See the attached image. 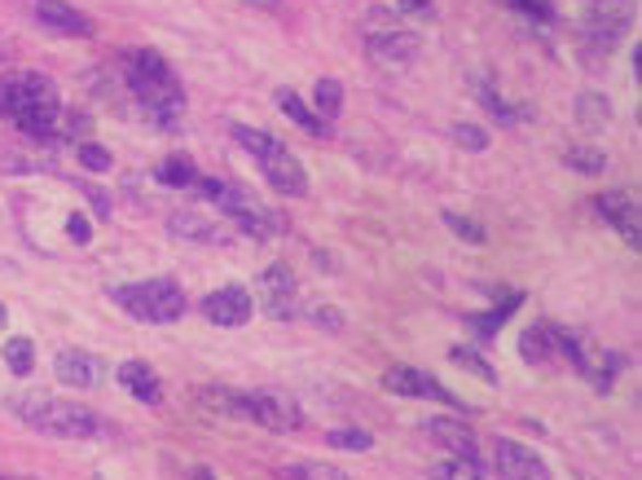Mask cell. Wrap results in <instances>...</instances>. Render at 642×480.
I'll return each instance as SVG.
<instances>
[{
  "mask_svg": "<svg viewBox=\"0 0 642 480\" xmlns=\"http://www.w3.org/2000/svg\"><path fill=\"white\" fill-rule=\"evenodd\" d=\"M124 80L133 89V98L141 102V111L159 124V128H172L185 111V89L176 80V71L168 67L163 54L154 49H128L124 54Z\"/></svg>",
  "mask_w": 642,
  "mask_h": 480,
  "instance_id": "cell-1",
  "label": "cell"
},
{
  "mask_svg": "<svg viewBox=\"0 0 642 480\" xmlns=\"http://www.w3.org/2000/svg\"><path fill=\"white\" fill-rule=\"evenodd\" d=\"M10 410L27 427H36L45 436H58V441H89V436L102 432V414L98 410H89L80 401H67V397H49V392H19L10 401Z\"/></svg>",
  "mask_w": 642,
  "mask_h": 480,
  "instance_id": "cell-2",
  "label": "cell"
},
{
  "mask_svg": "<svg viewBox=\"0 0 642 480\" xmlns=\"http://www.w3.org/2000/svg\"><path fill=\"white\" fill-rule=\"evenodd\" d=\"M0 115L14 119L27 137L49 141L54 137V124H58V93L36 71L5 76V80H0Z\"/></svg>",
  "mask_w": 642,
  "mask_h": 480,
  "instance_id": "cell-3",
  "label": "cell"
},
{
  "mask_svg": "<svg viewBox=\"0 0 642 480\" xmlns=\"http://www.w3.org/2000/svg\"><path fill=\"white\" fill-rule=\"evenodd\" d=\"M362 45H366V54L379 67H410L423 54V36L414 27H405L388 10H366V19H362Z\"/></svg>",
  "mask_w": 642,
  "mask_h": 480,
  "instance_id": "cell-4",
  "label": "cell"
},
{
  "mask_svg": "<svg viewBox=\"0 0 642 480\" xmlns=\"http://www.w3.org/2000/svg\"><path fill=\"white\" fill-rule=\"evenodd\" d=\"M111 296H115V305L128 309V318L150 322V327L176 322L185 313V292L172 278H146V283H133V287H115Z\"/></svg>",
  "mask_w": 642,
  "mask_h": 480,
  "instance_id": "cell-5",
  "label": "cell"
},
{
  "mask_svg": "<svg viewBox=\"0 0 642 480\" xmlns=\"http://www.w3.org/2000/svg\"><path fill=\"white\" fill-rule=\"evenodd\" d=\"M238 414L260 423V427H268V432H299L303 427L299 405L286 392H268V388L264 392H242L238 397Z\"/></svg>",
  "mask_w": 642,
  "mask_h": 480,
  "instance_id": "cell-6",
  "label": "cell"
},
{
  "mask_svg": "<svg viewBox=\"0 0 642 480\" xmlns=\"http://www.w3.org/2000/svg\"><path fill=\"white\" fill-rule=\"evenodd\" d=\"M629 19H633L629 0H589V5H585V19H581V27H585V41H589V45L611 49V45H620V41H624Z\"/></svg>",
  "mask_w": 642,
  "mask_h": 480,
  "instance_id": "cell-7",
  "label": "cell"
},
{
  "mask_svg": "<svg viewBox=\"0 0 642 480\" xmlns=\"http://www.w3.org/2000/svg\"><path fill=\"white\" fill-rule=\"evenodd\" d=\"M607 225H616V233L624 238L629 248H638L642 243V225H638V198L633 194H624V190H607V194H598L594 203H589Z\"/></svg>",
  "mask_w": 642,
  "mask_h": 480,
  "instance_id": "cell-8",
  "label": "cell"
},
{
  "mask_svg": "<svg viewBox=\"0 0 642 480\" xmlns=\"http://www.w3.org/2000/svg\"><path fill=\"white\" fill-rule=\"evenodd\" d=\"M383 388L388 392H401V397H427V401H440V405H458L462 410V401L445 384H436L432 375H423L414 366H388L383 370Z\"/></svg>",
  "mask_w": 642,
  "mask_h": 480,
  "instance_id": "cell-9",
  "label": "cell"
},
{
  "mask_svg": "<svg viewBox=\"0 0 642 480\" xmlns=\"http://www.w3.org/2000/svg\"><path fill=\"white\" fill-rule=\"evenodd\" d=\"M493 467H497V476H506V480H550V467H546L528 445H515V441H506V436L493 441Z\"/></svg>",
  "mask_w": 642,
  "mask_h": 480,
  "instance_id": "cell-10",
  "label": "cell"
},
{
  "mask_svg": "<svg viewBox=\"0 0 642 480\" xmlns=\"http://www.w3.org/2000/svg\"><path fill=\"white\" fill-rule=\"evenodd\" d=\"M32 14H36V23H41L45 32H54V36H76V41L93 36V19L80 14L76 5H67V0H32Z\"/></svg>",
  "mask_w": 642,
  "mask_h": 480,
  "instance_id": "cell-11",
  "label": "cell"
},
{
  "mask_svg": "<svg viewBox=\"0 0 642 480\" xmlns=\"http://www.w3.org/2000/svg\"><path fill=\"white\" fill-rule=\"evenodd\" d=\"M251 313H255V305H251L247 287H220V292H211L203 300V318L211 327H247Z\"/></svg>",
  "mask_w": 642,
  "mask_h": 480,
  "instance_id": "cell-12",
  "label": "cell"
},
{
  "mask_svg": "<svg viewBox=\"0 0 642 480\" xmlns=\"http://www.w3.org/2000/svg\"><path fill=\"white\" fill-rule=\"evenodd\" d=\"M260 168H264V181H268V185H273L282 198H299V194L308 190V176H303L299 159H295L286 146H282V150H273V155H268Z\"/></svg>",
  "mask_w": 642,
  "mask_h": 480,
  "instance_id": "cell-13",
  "label": "cell"
},
{
  "mask_svg": "<svg viewBox=\"0 0 642 480\" xmlns=\"http://www.w3.org/2000/svg\"><path fill=\"white\" fill-rule=\"evenodd\" d=\"M260 287H264V305H268V318H295V296H299V287H295V274L286 270V265H268L264 270V278H260Z\"/></svg>",
  "mask_w": 642,
  "mask_h": 480,
  "instance_id": "cell-14",
  "label": "cell"
},
{
  "mask_svg": "<svg viewBox=\"0 0 642 480\" xmlns=\"http://www.w3.org/2000/svg\"><path fill=\"white\" fill-rule=\"evenodd\" d=\"M423 432L454 458H480L475 454V432L462 419H423Z\"/></svg>",
  "mask_w": 642,
  "mask_h": 480,
  "instance_id": "cell-15",
  "label": "cell"
},
{
  "mask_svg": "<svg viewBox=\"0 0 642 480\" xmlns=\"http://www.w3.org/2000/svg\"><path fill=\"white\" fill-rule=\"evenodd\" d=\"M54 370H58V379H62V384H71V388H98V384H102V375H106L102 357H93V353H80V348H67V353H58Z\"/></svg>",
  "mask_w": 642,
  "mask_h": 480,
  "instance_id": "cell-16",
  "label": "cell"
},
{
  "mask_svg": "<svg viewBox=\"0 0 642 480\" xmlns=\"http://www.w3.org/2000/svg\"><path fill=\"white\" fill-rule=\"evenodd\" d=\"M168 229H172L176 238H190V243H229V229L216 225V220H207V216H198V212H176V216H168Z\"/></svg>",
  "mask_w": 642,
  "mask_h": 480,
  "instance_id": "cell-17",
  "label": "cell"
},
{
  "mask_svg": "<svg viewBox=\"0 0 642 480\" xmlns=\"http://www.w3.org/2000/svg\"><path fill=\"white\" fill-rule=\"evenodd\" d=\"M119 384H124V392H128V397H137V401H146V405H159V397H163L159 375H154L146 362H137V357L119 366Z\"/></svg>",
  "mask_w": 642,
  "mask_h": 480,
  "instance_id": "cell-18",
  "label": "cell"
},
{
  "mask_svg": "<svg viewBox=\"0 0 642 480\" xmlns=\"http://www.w3.org/2000/svg\"><path fill=\"white\" fill-rule=\"evenodd\" d=\"M519 348H524V362H550V357H559V327L537 322V327L519 340Z\"/></svg>",
  "mask_w": 642,
  "mask_h": 480,
  "instance_id": "cell-19",
  "label": "cell"
},
{
  "mask_svg": "<svg viewBox=\"0 0 642 480\" xmlns=\"http://www.w3.org/2000/svg\"><path fill=\"white\" fill-rule=\"evenodd\" d=\"M563 163L572 172H581V176H598L607 168V155L598 146H589V141H572V146H563Z\"/></svg>",
  "mask_w": 642,
  "mask_h": 480,
  "instance_id": "cell-20",
  "label": "cell"
},
{
  "mask_svg": "<svg viewBox=\"0 0 642 480\" xmlns=\"http://www.w3.org/2000/svg\"><path fill=\"white\" fill-rule=\"evenodd\" d=\"M340 111H344V84L340 80H317L312 84V115L331 124Z\"/></svg>",
  "mask_w": 642,
  "mask_h": 480,
  "instance_id": "cell-21",
  "label": "cell"
},
{
  "mask_svg": "<svg viewBox=\"0 0 642 480\" xmlns=\"http://www.w3.org/2000/svg\"><path fill=\"white\" fill-rule=\"evenodd\" d=\"M233 141H238L247 155H255L260 163H264L273 150H282V137H273V133H264V128H247V124H233Z\"/></svg>",
  "mask_w": 642,
  "mask_h": 480,
  "instance_id": "cell-22",
  "label": "cell"
},
{
  "mask_svg": "<svg viewBox=\"0 0 642 480\" xmlns=\"http://www.w3.org/2000/svg\"><path fill=\"white\" fill-rule=\"evenodd\" d=\"M163 185H176V190H185V185H194L198 181V168H194V159L190 155H172V159H163L159 163V172H154Z\"/></svg>",
  "mask_w": 642,
  "mask_h": 480,
  "instance_id": "cell-23",
  "label": "cell"
},
{
  "mask_svg": "<svg viewBox=\"0 0 642 480\" xmlns=\"http://www.w3.org/2000/svg\"><path fill=\"white\" fill-rule=\"evenodd\" d=\"M277 106H282V111H286V115H290L295 124L312 128L317 137H326V133H331V124H326V119H317V115H312V111H308V106H303V102H299V98H295L290 89H282V93H277Z\"/></svg>",
  "mask_w": 642,
  "mask_h": 480,
  "instance_id": "cell-24",
  "label": "cell"
},
{
  "mask_svg": "<svg viewBox=\"0 0 642 480\" xmlns=\"http://www.w3.org/2000/svg\"><path fill=\"white\" fill-rule=\"evenodd\" d=\"M432 480H484V462L480 458H445L432 467Z\"/></svg>",
  "mask_w": 642,
  "mask_h": 480,
  "instance_id": "cell-25",
  "label": "cell"
},
{
  "mask_svg": "<svg viewBox=\"0 0 642 480\" xmlns=\"http://www.w3.org/2000/svg\"><path fill=\"white\" fill-rule=\"evenodd\" d=\"M576 119H581L585 128H603V124L611 119L607 98H603V93H581V98H576Z\"/></svg>",
  "mask_w": 642,
  "mask_h": 480,
  "instance_id": "cell-26",
  "label": "cell"
},
{
  "mask_svg": "<svg viewBox=\"0 0 642 480\" xmlns=\"http://www.w3.org/2000/svg\"><path fill=\"white\" fill-rule=\"evenodd\" d=\"M282 476L286 480H348L340 467H331V462H290V467H282Z\"/></svg>",
  "mask_w": 642,
  "mask_h": 480,
  "instance_id": "cell-27",
  "label": "cell"
},
{
  "mask_svg": "<svg viewBox=\"0 0 642 480\" xmlns=\"http://www.w3.org/2000/svg\"><path fill=\"white\" fill-rule=\"evenodd\" d=\"M5 362H10L14 375H32V366H36V344L23 340V335H14V340L5 344Z\"/></svg>",
  "mask_w": 642,
  "mask_h": 480,
  "instance_id": "cell-28",
  "label": "cell"
},
{
  "mask_svg": "<svg viewBox=\"0 0 642 480\" xmlns=\"http://www.w3.org/2000/svg\"><path fill=\"white\" fill-rule=\"evenodd\" d=\"M449 362L454 366H462V370H475L480 379H489V384H497V370L475 353V348H467V344H458V348H449Z\"/></svg>",
  "mask_w": 642,
  "mask_h": 480,
  "instance_id": "cell-29",
  "label": "cell"
},
{
  "mask_svg": "<svg viewBox=\"0 0 642 480\" xmlns=\"http://www.w3.org/2000/svg\"><path fill=\"white\" fill-rule=\"evenodd\" d=\"M445 225L458 233V238H467V243H484V225L480 220H471V216H458V212H445Z\"/></svg>",
  "mask_w": 642,
  "mask_h": 480,
  "instance_id": "cell-30",
  "label": "cell"
},
{
  "mask_svg": "<svg viewBox=\"0 0 642 480\" xmlns=\"http://www.w3.org/2000/svg\"><path fill=\"white\" fill-rule=\"evenodd\" d=\"M454 141L462 146V150H489V133L480 128V124H454Z\"/></svg>",
  "mask_w": 642,
  "mask_h": 480,
  "instance_id": "cell-31",
  "label": "cell"
},
{
  "mask_svg": "<svg viewBox=\"0 0 642 480\" xmlns=\"http://www.w3.org/2000/svg\"><path fill=\"white\" fill-rule=\"evenodd\" d=\"M80 163L89 168V172H111V150L106 146H98V141H80Z\"/></svg>",
  "mask_w": 642,
  "mask_h": 480,
  "instance_id": "cell-32",
  "label": "cell"
},
{
  "mask_svg": "<svg viewBox=\"0 0 642 480\" xmlns=\"http://www.w3.org/2000/svg\"><path fill=\"white\" fill-rule=\"evenodd\" d=\"M331 445H335V449H370L375 441H370V432H362V427H335V432H331Z\"/></svg>",
  "mask_w": 642,
  "mask_h": 480,
  "instance_id": "cell-33",
  "label": "cell"
},
{
  "mask_svg": "<svg viewBox=\"0 0 642 480\" xmlns=\"http://www.w3.org/2000/svg\"><path fill=\"white\" fill-rule=\"evenodd\" d=\"M515 309H519V296H506V305H502V309H493L489 318H480V331H484V335H493V331H497V327H502Z\"/></svg>",
  "mask_w": 642,
  "mask_h": 480,
  "instance_id": "cell-34",
  "label": "cell"
},
{
  "mask_svg": "<svg viewBox=\"0 0 642 480\" xmlns=\"http://www.w3.org/2000/svg\"><path fill=\"white\" fill-rule=\"evenodd\" d=\"M515 10H524V14H532V19H550L554 14V0H511Z\"/></svg>",
  "mask_w": 642,
  "mask_h": 480,
  "instance_id": "cell-35",
  "label": "cell"
},
{
  "mask_svg": "<svg viewBox=\"0 0 642 480\" xmlns=\"http://www.w3.org/2000/svg\"><path fill=\"white\" fill-rule=\"evenodd\" d=\"M67 233L76 238V243H80V248H84V243H89V238H93V229H89V220H84L80 212H71V220H67Z\"/></svg>",
  "mask_w": 642,
  "mask_h": 480,
  "instance_id": "cell-36",
  "label": "cell"
},
{
  "mask_svg": "<svg viewBox=\"0 0 642 480\" xmlns=\"http://www.w3.org/2000/svg\"><path fill=\"white\" fill-rule=\"evenodd\" d=\"M397 5H401L405 14H432V10H436V0H397Z\"/></svg>",
  "mask_w": 642,
  "mask_h": 480,
  "instance_id": "cell-37",
  "label": "cell"
},
{
  "mask_svg": "<svg viewBox=\"0 0 642 480\" xmlns=\"http://www.w3.org/2000/svg\"><path fill=\"white\" fill-rule=\"evenodd\" d=\"M251 5H264V10H273V5H277V0H251Z\"/></svg>",
  "mask_w": 642,
  "mask_h": 480,
  "instance_id": "cell-38",
  "label": "cell"
},
{
  "mask_svg": "<svg viewBox=\"0 0 642 480\" xmlns=\"http://www.w3.org/2000/svg\"><path fill=\"white\" fill-rule=\"evenodd\" d=\"M194 480H211V471H194Z\"/></svg>",
  "mask_w": 642,
  "mask_h": 480,
  "instance_id": "cell-39",
  "label": "cell"
},
{
  "mask_svg": "<svg viewBox=\"0 0 642 480\" xmlns=\"http://www.w3.org/2000/svg\"><path fill=\"white\" fill-rule=\"evenodd\" d=\"M5 318H10V313H5V305H0V327H5Z\"/></svg>",
  "mask_w": 642,
  "mask_h": 480,
  "instance_id": "cell-40",
  "label": "cell"
}]
</instances>
